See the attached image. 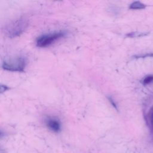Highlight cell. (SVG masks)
<instances>
[{"label":"cell","instance_id":"cell-8","mask_svg":"<svg viewBox=\"0 0 153 153\" xmlns=\"http://www.w3.org/2000/svg\"><path fill=\"white\" fill-rule=\"evenodd\" d=\"M9 88L7 87L6 85H1V93H2L3 91H6L7 90H8Z\"/></svg>","mask_w":153,"mask_h":153},{"label":"cell","instance_id":"cell-1","mask_svg":"<svg viewBox=\"0 0 153 153\" xmlns=\"http://www.w3.org/2000/svg\"><path fill=\"white\" fill-rule=\"evenodd\" d=\"M28 20L25 17H20L8 24L5 28V35L13 38L22 34L28 26Z\"/></svg>","mask_w":153,"mask_h":153},{"label":"cell","instance_id":"cell-2","mask_svg":"<svg viewBox=\"0 0 153 153\" xmlns=\"http://www.w3.org/2000/svg\"><path fill=\"white\" fill-rule=\"evenodd\" d=\"M26 65V59L23 57L18 56L4 60L2 63V68L8 71L23 72Z\"/></svg>","mask_w":153,"mask_h":153},{"label":"cell","instance_id":"cell-7","mask_svg":"<svg viewBox=\"0 0 153 153\" xmlns=\"http://www.w3.org/2000/svg\"><path fill=\"white\" fill-rule=\"evenodd\" d=\"M146 33H139V32H133V33H130L127 35V36L128 37H136V36H140L143 35H145Z\"/></svg>","mask_w":153,"mask_h":153},{"label":"cell","instance_id":"cell-3","mask_svg":"<svg viewBox=\"0 0 153 153\" xmlns=\"http://www.w3.org/2000/svg\"><path fill=\"white\" fill-rule=\"evenodd\" d=\"M63 31H54L45 33L38 36L36 40V44L39 47H47L53 44L57 40L65 35Z\"/></svg>","mask_w":153,"mask_h":153},{"label":"cell","instance_id":"cell-9","mask_svg":"<svg viewBox=\"0 0 153 153\" xmlns=\"http://www.w3.org/2000/svg\"><path fill=\"white\" fill-rule=\"evenodd\" d=\"M108 99H109V102H110L111 103V104L113 105V106L117 109V106H116V104H115V103L114 102V100H112V99L111 97H108Z\"/></svg>","mask_w":153,"mask_h":153},{"label":"cell","instance_id":"cell-4","mask_svg":"<svg viewBox=\"0 0 153 153\" xmlns=\"http://www.w3.org/2000/svg\"><path fill=\"white\" fill-rule=\"evenodd\" d=\"M47 127L54 132H59L61 130V123L60 121L54 117H47L45 120Z\"/></svg>","mask_w":153,"mask_h":153},{"label":"cell","instance_id":"cell-6","mask_svg":"<svg viewBox=\"0 0 153 153\" xmlns=\"http://www.w3.org/2000/svg\"><path fill=\"white\" fill-rule=\"evenodd\" d=\"M153 82V75H149L143 78L142 82L144 85H147Z\"/></svg>","mask_w":153,"mask_h":153},{"label":"cell","instance_id":"cell-5","mask_svg":"<svg viewBox=\"0 0 153 153\" xmlns=\"http://www.w3.org/2000/svg\"><path fill=\"white\" fill-rule=\"evenodd\" d=\"M146 7V5L140 1H134L130 5L129 8L131 10H140Z\"/></svg>","mask_w":153,"mask_h":153}]
</instances>
